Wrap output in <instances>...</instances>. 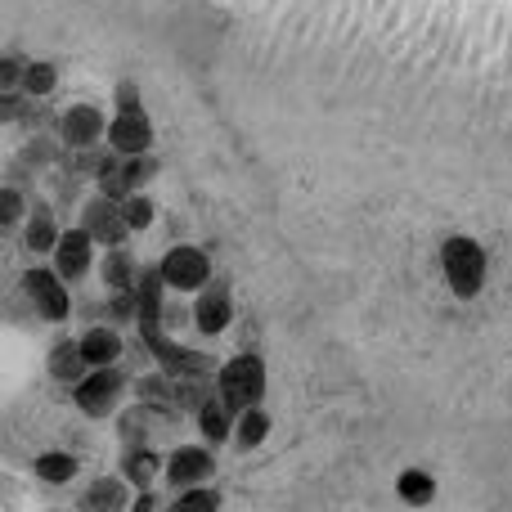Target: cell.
I'll list each match as a JSON object with an SVG mask.
<instances>
[{
	"mask_svg": "<svg viewBox=\"0 0 512 512\" xmlns=\"http://www.w3.org/2000/svg\"><path fill=\"white\" fill-rule=\"evenodd\" d=\"M216 396L225 400V405L234 409V414H248L265 400V360L252 351L234 355V360L221 364V373H216Z\"/></svg>",
	"mask_w": 512,
	"mask_h": 512,
	"instance_id": "3957f363",
	"label": "cell"
},
{
	"mask_svg": "<svg viewBox=\"0 0 512 512\" xmlns=\"http://www.w3.org/2000/svg\"><path fill=\"white\" fill-rule=\"evenodd\" d=\"M54 140L63 149H99V140H108V122L104 108L95 104H68L54 122Z\"/></svg>",
	"mask_w": 512,
	"mask_h": 512,
	"instance_id": "52a82bcc",
	"label": "cell"
},
{
	"mask_svg": "<svg viewBox=\"0 0 512 512\" xmlns=\"http://www.w3.org/2000/svg\"><path fill=\"white\" fill-rule=\"evenodd\" d=\"M81 230H86L104 252L126 248V239H131V225H126V216H122V203H113V198H104V194H95L86 207H81Z\"/></svg>",
	"mask_w": 512,
	"mask_h": 512,
	"instance_id": "ba28073f",
	"label": "cell"
},
{
	"mask_svg": "<svg viewBox=\"0 0 512 512\" xmlns=\"http://www.w3.org/2000/svg\"><path fill=\"white\" fill-rule=\"evenodd\" d=\"M45 369H50L54 382H63V387H77V382L90 373L86 351H81V337H54L50 355H45Z\"/></svg>",
	"mask_w": 512,
	"mask_h": 512,
	"instance_id": "4fadbf2b",
	"label": "cell"
},
{
	"mask_svg": "<svg viewBox=\"0 0 512 512\" xmlns=\"http://www.w3.org/2000/svg\"><path fill=\"white\" fill-rule=\"evenodd\" d=\"M270 427H274V418L265 414V405H256V409H248V414H239V427H234V445H239L243 454H248V450H261V445L270 441Z\"/></svg>",
	"mask_w": 512,
	"mask_h": 512,
	"instance_id": "cb8c5ba5",
	"label": "cell"
},
{
	"mask_svg": "<svg viewBox=\"0 0 512 512\" xmlns=\"http://www.w3.org/2000/svg\"><path fill=\"white\" fill-rule=\"evenodd\" d=\"M18 216H23V194H18L14 185H5L0 189V221H5V230L18 225Z\"/></svg>",
	"mask_w": 512,
	"mask_h": 512,
	"instance_id": "f546056e",
	"label": "cell"
},
{
	"mask_svg": "<svg viewBox=\"0 0 512 512\" xmlns=\"http://www.w3.org/2000/svg\"><path fill=\"white\" fill-rule=\"evenodd\" d=\"M122 216H126V225H131V234H144L153 225V198L149 194H131L122 203Z\"/></svg>",
	"mask_w": 512,
	"mask_h": 512,
	"instance_id": "83f0119b",
	"label": "cell"
},
{
	"mask_svg": "<svg viewBox=\"0 0 512 512\" xmlns=\"http://www.w3.org/2000/svg\"><path fill=\"white\" fill-rule=\"evenodd\" d=\"M158 176V158L153 153H144V158H126V185H131V194H144V185Z\"/></svg>",
	"mask_w": 512,
	"mask_h": 512,
	"instance_id": "f1b7e54d",
	"label": "cell"
},
{
	"mask_svg": "<svg viewBox=\"0 0 512 512\" xmlns=\"http://www.w3.org/2000/svg\"><path fill=\"white\" fill-rule=\"evenodd\" d=\"M77 468H81L77 454H68V450H45L32 459V477L45 481V486H68L77 477Z\"/></svg>",
	"mask_w": 512,
	"mask_h": 512,
	"instance_id": "44dd1931",
	"label": "cell"
},
{
	"mask_svg": "<svg viewBox=\"0 0 512 512\" xmlns=\"http://www.w3.org/2000/svg\"><path fill=\"white\" fill-rule=\"evenodd\" d=\"M198 432H203V445H225V441H234V427H239V414H234L230 405H225L221 396H212L203 409H198Z\"/></svg>",
	"mask_w": 512,
	"mask_h": 512,
	"instance_id": "e0dca14e",
	"label": "cell"
},
{
	"mask_svg": "<svg viewBox=\"0 0 512 512\" xmlns=\"http://www.w3.org/2000/svg\"><path fill=\"white\" fill-rule=\"evenodd\" d=\"M113 104H117V113H131V108H144V104H140V86H135V81H117Z\"/></svg>",
	"mask_w": 512,
	"mask_h": 512,
	"instance_id": "4dcf8cb0",
	"label": "cell"
},
{
	"mask_svg": "<svg viewBox=\"0 0 512 512\" xmlns=\"http://www.w3.org/2000/svg\"><path fill=\"white\" fill-rule=\"evenodd\" d=\"M131 512H158V495H153V490H140V499L131 504Z\"/></svg>",
	"mask_w": 512,
	"mask_h": 512,
	"instance_id": "1f68e13d",
	"label": "cell"
},
{
	"mask_svg": "<svg viewBox=\"0 0 512 512\" xmlns=\"http://www.w3.org/2000/svg\"><path fill=\"white\" fill-rule=\"evenodd\" d=\"M167 279H162V270L158 265H144L140 270V283H135V301H140V324L135 328H144V324H167Z\"/></svg>",
	"mask_w": 512,
	"mask_h": 512,
	"instance_id": "5bb4252c",
	"label": "cell"
},
{
	"mask_svg": "<svg viewBox=\"0 0 512 512\" xmlns=\"http://www.w3.org/2000/svg\"><path fill=\"white\" fill-rule=\"evenodd\" d=\"M59 239H63V230H59V221H54L50 207H32V216H27V225H23V248H27V252H50V256H54Z\"/></svg>",
	"mask_w": 512,
	"mask_h": 512,
	"instance_id": "ffe728a7",
	"label": "cell"
},
{
	"mask_svg": "<svg viewBox=\"0 0 512 512\" xmlns=\"http://www.w3.org/2000/svg\"><path fill=\"white\" fill-rule=\"evenodd\" d=\"M135 391H140V405H153L162 409V414H180L176 409V378L171 373H144L140 382H135Z\"/></svg>",
	"mask_w": 512,
	"mask_h": 512,
	"instance_id": "7402d4cb",
	"label": "cell"
},
{
	"mask_svg": "<svg viewBox=\"0 0 512 512\" xmlns=\"http://www.w3.org/2000/svg\"><path fill=\"white\" fill-rule=\"evenodd\" d=\"M162 409H153V405H131L122 418H117V436H122V450H131V445H149V432H153V423L149 418H158Z\"/></svg>",
	"mask_w": 512,
	"mask_h": 512,
	"instance_id": "d4e9b609",
	"label": "cell"
},
{
	"mask_svg": "<svg viewBox=\"0 0 512 512\" xmlns=\"http://www.w3.org/2000/svg\"><path fill=\"white\" fill-rule=\"evenodd\" d=\"M131 490L135 486L126 477H95L86 490V512H126Z\"/></svg>",
	"mask_w": 512,
	"mask_h": 512,
	"instance_id": "d6986e66",
	"label": "cell"
},
{
	"mask_svg": "<svg viewBox=\"0 0 512 512\" xmlns=\"http://www.w3.org/2000/svg\"><path fill=\"white\" fill-rule=\"evenodd\" d=\"M126 387H131V378H126L117 364L113 369H90L86 378L72 387V405H77L81 414H90V418H108L117 405H122Z\"/></svg>",
	"mask_w": 512,
	"mask_h": 512,
	"instance_id": "5b68a950",
	"label": "cell"
},
{
	"mask_svg": "<svg viewBox=\"0 0 512 512\" xmlns=\"http://www.w3.org/2000/svg\"><path fill=\"white\" fill-rule=\"evenodd\" d=\"M135 333H140V346L149 351V360L158 364L162 373H171V378L216 382V373H221V364H216L207 351H194V346H180L176 337L167 333V324H144V328H135Z\"/></svg>",
	"mask_w": 512,
	"mask_h": 512,
	"instance_id": "6da1fadb",
	"label": "cell"
},
{
	"mask_svg": "<svg viewBox=\"0 0 512 512\" xmlns=\"http://www.w3.org/2000/svg\"><path fill=\"white\" fill-rule=\"evenodd\" d=\"M140 270L144 265L131 256V248H113V252H104V261H99V279H104L108 292H135Z\"/></svg>",
	"mask_w": 512,
	"mask_h": 512,
	"instance_id": "ac0fdd59",
	"label": "cell"
},
{
	"mask_svg": "<svg viewBox=\"0 0 512 512\" xmlns=\"http://www.w3.org/2000/svg\"><path fill=\"white\" fill-rule=\"evenodd\" d=\"M81 351H86L90 369H113L126 355V337H122V328H113V324H90L86 333H81Z\"/></svg>",
	"mask_w": 512,
	"mask_h": 512,
	"instance_id": "9a60e30c",
	"label": "cell"
},
{
	"mask_svg": "<svg viewBox=\"0 0 512 512\" xmlns=\"http://www.w3.org/2000/svg\"><path fill=\"white\" fill-rule=\"evenodd\" d=\"M108 149L117 158H144V153H153V117L144 108L113 113L108 117Z\"/></svg>",
	"mask_w": 512,
	"mask_h": 512,
	"instance_id": "30bf717a",
	"label": "cell"
},
{
	"mask_svg": "<svg viewBox=\"0 0 512 512\" xmlns=\"http://www.w3.org/2000/svg\"><path fill=\"white\" fill-rule=\"evenodd\" d=\"M18 288H23L27 306H32L36 315L45 319V324H68V319L77 315V306H72V292H68V279H63L54 265H50V270H45V265H32V270H23Z\"/></svg>",
	"mask_w": 512,
	"mask_h": 512,
	"instance_id": "277c9868",
	"label": "cell"
},
{
	"mask_svg": "<svg viewBox=\"0 0 512 512\" xmlns=\"http://www.w3.org/2000/svg\"><path fill=\"white\" fill-rule=\"evenodd\" d=\"M216 472V454L212 445H176V450L167 454V472H162V481H167L171 490H198L207 486Z\"/></svg>",
	"mask_w": 512,
	"mask_h": 512,
	"instance_id": "9c48e42d",
	"label": "cell"
},
{
	"mask_svg": "<svg viewBox=\"0 0 512 512\" xmlns=\"http://www.w3.org/2000/svg\"><path fill=\"white\" fill-rule=\"evenodd\" d=\"M441 274L459 301L481 297V288H486V248L468 234H450L441 243Z\"/></svg>",
	"mask_w": 512,
	"mask_h": 512,
	"instance_id": "7a4b0ae2",
	"label": "cell"
},
{
	"mask_svg": "<svg viewBox=\"0 0 512 512\" xmlns=\"http://www.w3.org/2000/svg\"><path fill=\"white\" fill-rule=\"evenodd\" d=\"M396 495H400V504H409V508H427L436 499V477L423 468H405L396 477Z\"/></svg>",
	"mask_w": 512,
	"mask_h": 512,
	"instance_id": "603a6c76",
	"label": "cell"
},
{
	"mask_svg": "<svg viewBox=\"0 0 512 512\" xmlns=\"http://www.w3.org/2000/svg\"><path fill=\"white\" fill-rule=\"evenodd\" d=\"M167 512H221V490H207V486L180 490Z\"/></svg>",
	"mask_w": 512,
	"mask_h": 512,
	"instance_id": "4316f807",
	"label": "cell"
},
{
	"mask_svg": "<svg viewBox=\"0 0 512 512\" xmlns=\"http://www.w3.org/2000/svg\"><path fill=\"white\" fill-rule=\"evenodd\" d=\"M54 86H59V68H54V63H45V59H32V63H27V72H23V95H27V99L54 95Z\"/></svg>",
	"mask_w": 512,
	"mask_h": 512,
	"instance_id": "484cf974",
	"label": "cell"
},
{
	"mask_svg": "<svg viewBox=\"0 0 512 512\" xmlns=\"http://www.w3.org/2000/svg\"><path fill=\"white\" fill-rule=\"evenodd\" d=\"M189 319H194V328L203 337H221L225 328L234 324V297H230V283L225 279H212L203 292H198V301L189 306Z\"/></svg>",
	"mask_w": 512,
	"mask_h": 512,
	"instance_id": "8fae6325",
	"label": "cell"
},
{
	"mask_svg": "<svg viewBox=\"0 0 512 512\" xmlns=\"http://www.w3.org/2000/svg\"><path fill=\"white\" fill-rule=\"evenodd\" d=\"M162 279H167L171 292H203L212 283V256L194 243H176L167 256L158 261Z\"/></svg>",
	"mask_w": 512,
	"mask_h": 512,
	"instance_id": "8992f818",
	"label": "cell"
},
{
	"mask_svg": "<svg viewBox=\"0 0 512 512\" xmlns=\"http://www.w3.org/2000/svg\"><path fill=\"white\" fill-rule=\"evenodd\" d=\"M95 248H99V243L90 239L81 225H72V230H63L59 248H54V270H59L68 283L86 279V274L95 270Z\"/></svg>",
	"mask_w": 512,
	"mask_h": 512,
	"instance_id": "7c38bea8",
	"label": "cell"
},
{
	"mask_svg": "<svg viewBox=\"0 0 512 512\" xmlns=\"http://www.w3.org/2000/svg\"><path fill=\"white\" fill-rule=\"evenodd\" d=\"M167 472V459H162L153 445H131V450H122V468H117V477H126L135 490H153V481Z\"/></svg>",
	"mask_w": 512,
	"mask_h": 512,
	"instance_id": "2e32d148",
	"label": "cell"
}]
</instances>
